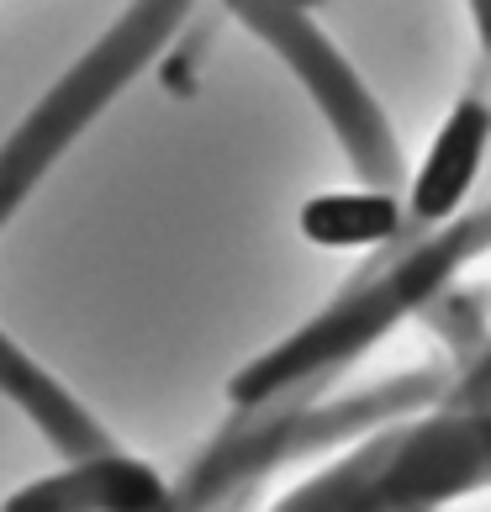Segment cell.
Segmentation results:
<instances>
[{
  "instance_id": "obj_1",
  "label": "cell",
  "mask_w": 491,
  "mask_h": 512,
  "mask_svg": "<svg viewBox=\"0 0 491 512\" xmlns=\"http://www.w3.org/2000/svg\"><path fill=\"white\" fill-rule=\"evenodd\" d=\"M481 243H491V206L470 222H455L444 238H428L423 249H412L402 264H391L386 275H375L370 286H354L344 301H333L312 328H301L280 349L254 359V365L228 386V396L238 407H259V402H270V396L291 391V386H307V381L333 375L365 344H375L396 317L418 312L423 301L481 249Z\"/></svg>"
},
{
  "instance_id": "obj_2",
  "label": "cell",
  "mask_w": 491,
  "mask_h": 512,
  "mask_svg": "<svg viewBox=\"0 0 491 512\" xmlns=\"http://www.w3.org/2000/svg\"><path fill=\"white\" fill-rule=\"evenodd\" d=\"M481 481H491V412H439L365 444L328 476L291 491L275 512H418Z\"/></svg>"
},
{
  "instance_id": "obj_3",
  "label": "cell",
  "mask_w": 491,
  "mask_h": 512,
  "mask_svg": "<svg viewBox=\"0 0 491 512\" xmlns=\"http://www.w3.org/2000/svg\"><path fill=\"white\" fill-rule=\"evenodd\" d=\"M185 11H191V0H138V6L48 90L43 106L0 143V222L27 201V191L48 175V164L85 132V122L101 117V106L169 43V32L180 27Z\"/></svg>"
},
{
  "instance_id": "obj_4",
  "label": "cell",
  "mask_w": 491,
  "mask_h": 512,
  "mask_svg": "<svg viewBox=\"0 0 491 512\" xmlns=\"http://www.w3.org/2000/svg\"><path fill=\"white\" fill-rule=\"evenodd\" d=\"M0 512H180L154 470L132 454L111 449L96 460H74L48 481L22 486Z\"/></svg>"
},
{
  "instance_id": "obj_5",
  "label": "cell",
  "mask_w": 491,
  "mask_h": 512,
  "mask_svg": "<svg viewBox=\"0 0 491 512\" xmlns=\"http://www.w3.org/2000/svg\"><path fill=\"white\" fill-rule=\"evenodd\" d=\"M491 143V106L486 101H460L433 132L428 159L407 191V212L418 222H449L465 206L470 185L481 180V159Z\"/></svg>"
},
{
  "instance_id": "obj_6",
  "label": "cell",
  "mask_w": 491,
  "mask_h": 512,
  "mask_svg": "<svg viewBox=\"0 0 491 512\" xmlns=\"http://www.w3.org/2000/svg\"><path fill=\"white\" fill-rule=\"evenodd\" d=\"M0 391H6L11 402L53 439V449L69 454V460H96V454L117 449L96 423H90V412L74 402L59 381H48V370L37 365L32 354L16 349L6 333H0Z\"/></svg>"
},
{
  "instance_id": "obj_7",
  "label": "cell",
  "mask_w": 491,
  "mask_h": 512,
  "mask_svg": "<svg viewBox=\"0 0 491 512\" xmlns=\"http://www.w3.org/2000/svg\"><path fill=\"white\" fill-rule=\"evenodd\" d=\"M402 201L386 191H328L301 206V233L323 249H375L402 233Z\"/></svg>"
}]
</instances>
